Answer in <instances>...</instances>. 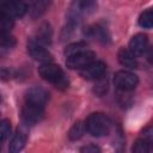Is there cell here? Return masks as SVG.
Segmentation results:
<instances>
[{
	"instance_id": "15",
	"label": "cell",
	"mask_w": 153,
	"mask_h": 153,
	"mask_svg": "<svg viewBox=\"0 0 153 153\" xmlns=\"http://www.w3.org/2000/svg\"><path fill=\"white\" fill-rule=\"evenodd\" d=\"M31 38L35 39L36 42L41 43V44H44V45L49 44V43L51 42V29H50V26H49L48 24L41 25V26L37 29L35 36L31 37Z\"/></svg>"
},
{
	"instance_id": "7",
	"label": "cell",
	"mask_w": 153,
	"mask_h": 153,
	"mask_svg": "<svg viewBox=\"0 0 153 153\" xmlns=\"http://www.w3.org/2000/svg\"><path fill=\"white\" fill-rule=\"evenodd\" d=\"M44 117V108L25 103L22 109V120L27 126H33L41 122Z\"/></svg>"
},
{
	"instance_id": "23",
	"label": "cell",
	"mask_w": 153,
	"mask_h": 153,
	"mask_svg": "<svg viewBox=\"0 0 153 153\" xmlns=\"http://www.w3.org/2000/svg\"><path fill=\"white\" fill-rule=\"evenodd\" d=\"M106 91H108V80L104 79V76H102L100 79H97L96 85L93 87V92L98 96H103Z\"/></svg>"
},
{
	"instance_id": "11",
	"label": "cell",
	"mask_w": 153,
	"mask_h": 153,
	"mask_svg": "<svg viewBox=\"0 0 153 153\" xmlns=\"http://www.w3.org/2000/svg\"><path fill=\"white\" fill-rule=\"evenodd\" d=\"M148 49V37L145 33H136L129 41V50L136 55H143Z\"/></svg>"
},
{
	"instance_id": "24",
	"label": "cell",
	"mask_w": 153,
	"mask_h": 153,
	"mask_svg": "<svg viewBox=\"0 0 153 153\" xmlns=\"http://www.w3.org/2000/svg\"><path fill=\"white\" fill-rule=\"evenodd\" d=\"M16 45V39L13 36L10 35V32L1 33V49H11Z\"/></svg>"
},
{
	"instance_id": "1",
	"label": "cell",
	"mask_w": 153,
	"mask_h": 153,
	"mask_svg": "<svg viewBox=\"0 0 153 153\" xmlns=\"http://www.w3.org/2000/svg\"><path fill=\"white\" fill-rule=\"evenodd\" d=\"M38 73L44 80L53 84L59 90H66L69 86V80L62 68L53 61L41 63L38 67Z\"/></svg>"
},
{
	"instance_id": "18",
	"label": "cell",
	"mask_w": 153,
	"mask_h": 153,
	"mask_svg": "<svg viewBox=\"0 0 153 153\" xmlns=\"http://www.w3.org/2000/svg\"><path fill=\"white\" fill-rule=\"evenodd\" d=\"M131 151L135 152V153H147V152L153 151V143H151L147 140L140 137L135 141L134 146L131 147Z\"/></svg>"
},
{
	"instance_id": "10",
	"label": "cell",
	"mask_w": 153,
	"mask_h": 153,
	"mask_svg": "<svg viewBox=\"0 0 153 153\" xmlns=\"http://www.w3.org/2000/svg\"><path fill=\"white\" fill-rule=\"evenodd\" d=\"M48 99H49V93L44 88L38 86L31 87L25 92V103H29V104L44 108Z\"/></svg>"
},
{
	"instance_id": "2",
	"label": "cell",
	"mask_w": 153,
	"mask_h": 153,
	"mask_svg": "<svg viewBox=\"0 0 153 153\" xmlns=\"http://www.w3.org/2000/svg\"><path fill=\"white\" fill-rule=\"evenodd\" d=\"M85 127H86V131L92 136L102 137L109 134L111 129V121L105 114L93 112L86 118Z\"/></svg>"
},
{
	"instance_id": "8",
	"label": "cell",
	"mask_w": 153,
	"mask_h": 153,
	"mask_svg": "<svg viewBox=\"0 0 153 153\" xmlns=\"http://www.w3.org/2000/svg\"><path fill=\"white\" fill-rule=\"evenodd\" d=\"M105 72H106V65L103 61L94 60L85 68L80 69V75L86 80H97L104 76Z\"/></svg>"
},
{
	"instance_id": "20",
	"label": "cell",
	"mask_w": 153,
	"mask_h": 153,
	"mask_svg": "<svg viewBox=\"0 0 153 153\" xmlns=\"http://www.w3.org/2000/svg\"><path fill=\"white\" fill-rule=\"evenodd\" d=\"M139 24L142 27H153V10H147L142 12L139 17Z\"/></svg>"
},
{
	"instance_id": "21",
	"label": "cell",
	"mask_w": 153,
	"mask_h": 153,
	"mask_svg": "<svg viewBox=\"0 0 153 153\" xmlns=\"http://www.w3.org/2000/svg\"><path fill=\"white\" fill-rule=\"evenodd\" d=\"M12 27H13V18L11 16H8V14L1 13V16H0V29H1V33L10 32Z\"/></svg>"
},
{
	"instance_id": "5",
	"label": "cell",
	"mask_w": 153,
	"mask_h": 153,
	"mask_svg": "<svg viewBox=\"0 0 153 153\" xmlns=\"http://www.w3.org/2000/svg\"><path fill=\"white\" fill-rule=\"evenodd\" d=\"M1 13L8 14L12 18H22L29 11L25 0H0Z\"/></svg>"
},
{
	"instance_id": "22",
	"label": "cell",
	"mask_w": 153,
	"mask_h": 153,
	"mask_svg": "<svg viewBox=\"0 0 153 153\" xmlns=\"http://www.w3.org/2000/svg\"><path fill=\"white\" fill-rule=\"evenodd\" d=\"M11 133V122L8 120H2L0 122V139H1V143H4L6 141V139L10 136Z\"/></svg>"
},
{
	"instance_id": "25",
	"label": "cell",
	"mask_w": 153,
	"mask_h": 153,
	"mask_svg": "<svg viewBox=\"0 0 153 153\" xmlns=\"http://www.w3.org/2000/svg\"><path fill=\"white\" fill-rule=\"evenodd\" d=\"M142 139L147 140L148 142L153 143V126H149V127H146L142 131H141V136Z\"/></svg>"
},
{
	"instance_id": "3",
	"label": "cell",
	"mask_w": 153,
	"mask_h": 153,
	"mask_svg": "<svg viewBox=\"0 0 153 153\" xmlns=\"http://www.w3.org/2000/svg\"><path fill=\"white\" fill-rule=\"evenodd\" d=\"M96 10L97 0H73L68 12V22L78 25L82 16H88Z\"/></svg>"
},
{
	"instance_id": "13",
	"label": "cell",
	"mask_w": 153,
	"mask_h": 153,
	"mask_svg": "<svg viewBox=\"0 0 153 153\" xmlns=\"http://www.w3.org/2000/svg\"><path fill=\"white\" fill-rule=\"evenodd\" d=\"M86 35L100 43H108L109 39H110V35L108 32V30L104 27V26H100V25H93L91 27L87 29V32Z\"/></svg>"
},
{
	"instance_id": "6",
	"label": "cell",
	"mask_w": 153,
	"mask_h": 153,
	"mask_svg": "<svg viewBox=\"0 0 153 153\" xmlns=\"http://www.w3.org/2000/svg\"><path fill=\"white\" fill-rule=\"evenodd\" d=\"M94 60H96V54L92 50L86 49V50L79 51L74 55L66 57V65L71 69H79L80 71V69L85 68L87 65H90L91 62H93Z\"/></svg>"
},
{
	"instance_id": "26",
	"label": "cell",
	"mask_w": 153,
	"mask_h": 153,
	"mask_svg": "<svg viewBox=\"0 0 153 153\" xmlns=\"http://www.w3.org/2000/svg\"><path fill=\"white\" fill-rule=\"evenodd\" d=\"M80 152H85V153H96V152H100V148L97 147L96 145H87L85 147H82L80 149Z\"/></svg>"
},
{
	"instance_id": "19",
	"label": "cell",
	"mask_w": 153,
	"mask_h": 153,
	"mask_svg": "<svg viewBox=\"0 0 153 153\" xmlns=\"http://www.w3.org/2000/svg\"><path fill=\"white\" fill-rule=\"evenodd\" d=\"M86 49H88V48H87V44L85 42H75V43H72V44H69V45L66 47L65 55H66V57H68L71 55H74L76 53L82 51V50H86Z\"/></svg>"
},
{
	"instance_id": "16",
	"label": "cell",
	"mask_w": 153,
	"mask_h": 153,
	"mask_svg": "<svg viewBox=\"0 0 153 153\" xmlns=\"http://www.w3.org/2000/svg\"><path fill=\"white\" fill-rule=\"evenodd\" d=\"M25 142H26V134L23 130H18L10 142L8 151L11 153H17L23 149V147L25 146Z\"/></svg>"
},
{
	"instance_id": "9",
	"label": "cell",
	"mask_w": 153,
	"mask_h": 153,
	"mask_svg": "<svg viewBox=\"0 0 153 153\" xmlns=\"http://www.w3.org/2000/svg\"><path fill=\"white\" fill-rule=\"evenodd\" d=\"M27 53L33 59V60H37V61H41L42 63L43 62H49L51 61V55L50 53L47 50L45 45L44 44H41L38 42H36L35 39L30 38L29 42H27Z\"/></svg>"
},
{
	"instance_id": "14",
	"label": "cell",
	"mask_w": 153,
	"mask_h": 153,
	"mask_svg": "<svg viewBox=\"0 0 153 153\" xmlns=\"http://www.w3.org/2000/svg\"><path fill=\"white\" fill-rule=\"evenodd\" d=\"M26 2H27L29 13L33 18L42 16L48 7V0H29Z\"/></svg>"
},
{
	"instance_id": "27",
	"label": "cell",
	"mask_w": 153,
	"mask_h": 153,
	"mask_svg": "<svg viewBox=\"0 0 153 153\" xmlns=\"http://www.w3.org/2000/svg\"><path fill=\"white\" fill-rule=\"evenodd\" d=\"M146 56H147L148 62L153 65V48H148V49H147V51H146Z\"/></svg>"
},
{
	"instance_id": "17",
	"label": "cell",
	"mask_w": 153,
	"mask_h": 153,
	"mask_svg": "<svg viewBox=\"0 0 153 153\" xmlns=\"http://www.w3.org/2000/svg\"><path fill=\"white\" fill-rule=\"evenodd\" d=\"M85 131H86L85 123L78 121V122H75V123L72 126V128L69 129V131H68V137H69V140H72V141H76V140H79V139L82 137V135L85 134Z\"/></svg>"
},
{
	"instance_id": "12",
	"label": "cell",
	"mask_w": 153,
	"mask_h": 153,
	"mask_svg": "<svg viewBox=\"0 0 153 153\" xmlns=\"http://www.w3.org/2000/svg\"><path fill=\"white\" fill-rule=\"evenodd\" d=\"M117 59L120 63L127 68L134 69L137 67V61H136V55H134L129 49L121 48L117 53Z\"/></svg>"
},
{
	"instance_id": "4",
	"label": "cell",
	"mask_w": 153,
	"mask_h": 153,
	"mask_svg": "<svg viewBox=\"0 0 153 153\" xmlns=\"http://www.w3.org/2000/svg\"><path fill=\"white\" fill-rule=\"evenodd\" d=\"M139 84V78L130 71H118L114 75V85L117 90L127 92L134 90Z\"/></svg>"
}]
</instances>
